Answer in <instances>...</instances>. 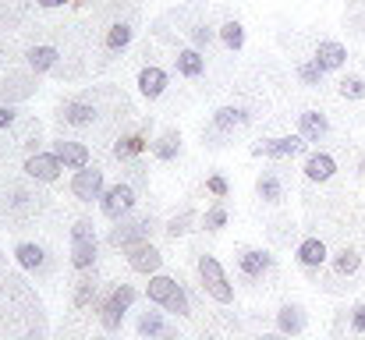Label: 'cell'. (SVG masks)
<instances>
[{"instance_id":"603a6c76","label":"cell","mask_w":365,"mask_h":340,"mask_svg":"<svg viewBox=\"0 0 365 340\" xmlns=\"http://www.w3.org/2000/svg\"><path fill=\"white\" fill-rule=\"evenodd\" d=\"M61 117H64L68 124H75V128H86V124L96 120V107H89V103H64Z\"/></svg>"},{"instance_id":"f1b7e54d","label":"cell","mask_w":365,"mask_h":340,"mask_svg":"<svg viewBox=\"0 0 365 340\" xmlns=\"http://www.w3.org/2000/svg\"><path fill=\"white\" fill-rule=\"evenodd\" d=\"M220 39H224L227 50H242L245 46V25L242 21H227V25L220 29Z\"/></svg>"},{"instance_id":"5bb4252c","label":"cell","mask_w":365,"mask_h":340,"mask_svg":"<svg viewBox=\"0 0 365 340\" xmlns=\"http://www.w3.org/2000/svg\"><path fill=\"white\" fill-rule=\"evenodd\" d=\"M334 174H337V160H334L330 153H312V156L305 160V177H309V181H319V185H323V181H330Z\"/></svg>"},{"instance_id":"484cf974","label":"cell","mask_w":365,"mask_h":340,"mask_svg":"<svg viewBox=\"0 0 365 340\" xmlns=\"http://www.w3.org/2000/svg\"><path fill=\"white\" fill-rule=\"evenodd\" d=\"M14 259H18V266H25V269H39V266H43V248L32 244V241H21V244L14 248Z\"/></svg>"},{"instance_id":"8992f818","label":"cell","mask_w":365,"mask_h":340,"mask_svg":"<svg viewBox=\"0 0 365 340\" xmlns=\"http://www.w3.org/2000/svg\"><path fill=\"white\" fill-rule=\"evenodd\" d=\"M61 160H57V153H36V156H29L25 160V174L29 177H36V181H57L61 177Z\"/></svg>"},{"instance_id":"7c38bea8","label":"cell","mask_w":365,"mask_h":340,"mask_svg":"<svg viewBox=\"0 0 365 340\" xmlns=\"http://www.w3.org/2000/svg\"><path fill=\"white\" fill-rule=\"evenodd\" d=\"M294 255H298V266H302V269L316 273V269L327 262V244H323L319 237H305V241L298 244V252H294Z\"/></svg>"},{"instance_id":"ba28073f","label":"cell","mask_w":365,"mask_h":340,"mask_svg":"<svg viewBox=\"0 0 365 340\" xmlns=\"http://www.w3.org/2000/svg\"><path fill=\"white\" fill-rule=\"evenodd\" d=\"M149 234H153V220H135V224H121V220H118L114 234H110V244L131 248V244H138V241H149Z\"/></svg>"},{"instance_id":"8fae6325","label":"cell","mask_w":365,"mask_h":340,"mask_svg":"<svg viewBox=\"0 0 365 340\" xmlns=\"http://www.w3.org/2000/svg\"><path fill=\"white\" fill-rule=\"evenodd\" d=\"M138 93L145 96V100H160L163 93H167V71L163 68H142L138 71Z\"/></svg>"},{"instance_id":"7402d4cb","label":"cell","mask_w":365,"mask_h":340,"mask_svg":"<svg viewBox=\"0 0 365 340\" xmlns=\"http://www.w3.org/2000/svg\"><path fill=\"white\" fill-rule=\"evenodd\" d=\"M57 57H61V53H57L53 46H32V50H29V68H32L36 75H43V71H50V68L57 64Z\"/></svg>"},{"instance_id":"e0dca14e","label":"cell","mask_w":365,"mask_h":340,"mask_svg":"<svg viewBox=\"0 0 365 340\" xmlns=\"http://www.w3.org/2000/svg\"><path fill=\"white\" fill-rule=\"evenodd\" d=\"M138 334L145 340H174V330H167V323H163V312H142Z\"/></svg>"},{"instance_id":"60d3db41","label":"cell","mask_w":365,"mask_h":340,"mask_svg":"<svg viewBox=\"0 0 365 340\" xmlns=\"http://www.w3.org/2000/svg\"><path fill=\"white\" fill-rule=\"evenodd\" d=\"M43 7H61V4H68V0H39Z\"/></svg>"},{"instance_id":"ab89813d","label":"cell","mask_w":365,"mask_h":340,"mask_svg":"<svg viewBox=\"0 0 365 340\" xmlns=\"http://www.w3.org/2000/svg\"><path fill=\"white\" fill-rule=\"evenodd\" d=\"M259 340H287V334H262Z\"/></svg>"},{"instance_id":"d6a6232c","label":"cell","mask_w":365,"mask_h":340,"mask_svg":"<svg viewBox=\"0 0 365 340\" xmlns=\"http://www.w3.org/2000/svg\"><path fill=\"white\" fill-rule=\"evenodd\" d=\"M202 227H206V230H224V227H227V210H224L220 202H217L213 210H206V217H202Z\"/></svg>"},{"instance_id":"83f0119b","label":"cell","mask_w":365,"mask_h":340,"mask_svg":"<svg viewBox=\"0 0 365 340\" xmlns=\"http://www.w3.org/2000/svg\"><path fill=\"white\" fill-rule=\"evenodd\" d=\"M145 149V135H128V138H121L118 145H114V156L118 160H131V156H138Z\"/></svg>"},{"instance_id":"4dcf8cb0","label":"cell","mask_w":365,"mask_h":340,"mask_svg":"<svg viewBox=\"0 0 365 340\" xmlns=\"http://www.w3.org/2000/svg\"><path fill=\"white\" fill-rule=\"evenodd\" d=\"M337 93H341L344 100H365V82L359 75H344L341 86H337Z\"/></svg>"},{"instance_id":"7a4b0ae2","label":"cell","mask_w":365,"mask_h":340,"mask_svg":"<svg viewBox=\"0 0 365 340\" xmlns=\"http://www.w3.org/2000/svg\"><path fill=\"white\" fill-rule=\"evenodd\" d=\"M100 210L107 220H124L135 210V188L131 185H114L100 195Z\"/></svg>"},{"instance_id":"ffe728a7","label":"cell","mask_w":365,"mask_h":340,"mask_svg":"<svg viewBox=\"0 0 365 340\" xmlns=\"http://www.w3.org/2000/svg\"><path fill=\"white\" fill-rule=\"evenodd\" d=\"M178 71L185 75V78H199L202 71H206V57L199 53V50H178Z\"/></svg>"},{"instance_id":"cb8c5ba5","label":"cell","mask_w":365,"mask_h":340,"mask_svg":"<svg viewBox=\"0 0 365 340\" xmlns=\"http://www.w3.org/2000/svg\"><path fill=\"white\" fill-rule=\"evenodd\" d=\"M213 124H217L220 131H235V128L248 124V113H245L242 107H220V110L213 113Z\"/></svg>"},{"instance_id":"30bf717a","label":"cell","mask_w":365,"mask_h":340,"mask_svg":"<svg viewBox=\"0 0 365 340\" xmlns=\"http://www.w3.org/2000/svg\"><path fill=\"white\" fill-rule=\"evenodd\" d=\"M323 71H337V68H344V61H348V50H344V43H337V39H323L319 46H316V57H312Z\"/></svg>"},{"instance_id":"8d00e7d4","label":"cell","mask_w":365,"mask_h":340,"mask_svg":"<svg viewBox=\"0 0 365 340\" xmlns=\"http://www.w3.org/2000/svg\"><path fill=\"white\" fill-rule=\"evenodd\" d=\"M351 330H355V334H365V302H359V305L351 309Z\"/></svg>"},{"instance_id":"2e32d148","label":"cell","mask_w":365,"mask_h":340,"mask_svg":"<svg viewBox=\"0 0 365 340\" xmlns=\"http://www.w3.org/2000/svg\"><path fill=\"white\" fill-rule=\"evenodd\" d=\"M93 262H96V234L71 237V266L75 269H93Z\"/></svg>"},{"instance_id":"6da1fadb","label":"cell","mask_w":365,"mask_h":340,"mask_svg":"<svg viewBox=\"0 0 365 340\" xmlns=\"http://www.w3.org/2000/svg\"><path fill=\"white\" fill-rule=\"evenodd\" d=\"M199 280H202V287H206V294L213 302H220V305H231L235 302V284H231V277L224 273V266L213 255H202L199 259Z\"/></svg>"},{"instance_id":"1f68e13d","label":"cell","mask_w":365,"mask_h":340,"mask_svg":"<svg viewBox=\"0 0 365 340\" xmlns=\"http://www.w3.org/2000/svg\"><path fill=\"white\" fill-rule=\"evenodd\" d=\"M323 75H327V71H323L316 61H305V64H298V78H302L305 86H319V82H323Z\"/></svg>"},{"instance_id":"ac0fdd59","label":"cell","mask_w":365,"mask_h":340,"mask_svg":"<svg viewBox=\"0 0 365 340\" xmlns=\"http://www.w3.org/2000/svg\"><path fill=\"white\" fill-rule=\"evenodd\" d=\"M178 153H181V131H163L156 142H153V156L156 160H163V163H170V160H178Z\"/></svg>"},{"instance_id":"7bdbcfd3","label":"cell","mask_w":365,"mask_h":340,"mask_svg":"<svg viewBox=\"0 0 365 340\" xmlns=\"http://www.w3.org/2000/svg\"><path fill=\"white\" fill-rule=\"evenodd\" d=\"M202 340H213V337H202Z\"/></svg>"},{"instance_id":"d590c367","label":"cell","mask_w":365,"mask_h":340,"mask_svg":"<svg viewBox=\"0 0 365 340\" xmlns=\"http://www.w3.org/2000/svg\"><path fill=\"white\" fill-rule=\"evenodd\" d=\"M93 294H96V284L82 280V284H78V291H75V305H78V309H82V305H89V302H93Z\"/></svg>"},{"instance_id":"9c48e42d","label":"cell","mask_w":365,"mask_h":340,"mask_svg":"<svg viewBox=\"0 0 365 340\" xmlns=\"http://www.w3.org/2000/svg\"><path fill=\"white\" fill-rule=\"evenodd\" d=\"M298 135H302L305 142H323V138L330 135V120H327V113L305 110L302 117H298Z\"/></svg>"},{"instance_id":"277c9868","label":"cell","mask_w":365,"mask_h":340,"mask_svg":"<svg viewBox=\"0 0 365 340\" xmlns=\"http://www.w3.org/2000/svg\"><path fill=\"white\" fill-rule=\"evenodd\" d=\"M107 192V185H103V170L100 167H82V170H75V177H71V195L78 199V202H93V199H100Z\"/></svg>"},{"instance_id":"4fadbf2b","label":"cell","mask_w":365,"mask_h":340,"mask_svg":"<svg viewBox=\"0 0 365 340\" xmlns=\"http://www.w3.org/2000/svg\"><path fill=\"white\" fill-rule=\"evenodd\" d=\"M53 153H57V160H61L68 170H82V167H89V149H86L82 142H57Z\"/></svg>"},{"instance_id":"52a82bcc","label":"cell","mask_w":365,"mask_h":340,"mask_svg":"<svg viewBox=\"0 0 365 340\" xmlns=\"http://www.w3.org/2000/svg\"><path fill=\"white\" fill-rule=\"evenodd\" d=\"M238 269H242L248 280H259L262 273L273 269V255L266 248H242L238 252Z\"/></svg>"},{"instance_id":"4316f807","label":"cell","mask_w":365,"mask_h":340,"mask_svg":"<svg viewBox=\"0 0 365 340\" xmlns=\"http://www.w3.org/2000/svg\"><path fill=\"white\" fill-rule=\"evenodd\" d=\"M163 312H174V316H192V302H188V294H185V287L178 284L174 291H170V298L163 302Z\"/></svg>"},{"instance_id":"3957f363","label":"cell","mask_w":365,"mask_h":340,"mask_svg":"<svg viewBox=\"0 0 365 340\" xmlns=\"http://www.w3.org/2000/svg\"><path fill=\"white\" fill-rule=\"evenodd\" d=\"M309 149V142L302 135H284V138H269L252 145V156H269V160H287V156H302Z\"/></svg>"},{"instance_id":"f35d334b","label":"cell","mask_w":365,"mask_h":340,"mask_svg":"<svg viewBox=\"0 0 365 340\" xmlns=\"http://www.w3.org/2000/svg\"><path fill=\"white\" fill-rule=\"evenodd\" d=\"M14 124V107H0V128H11Z\"/></svg>"},{"instance_id":"5b68a950","label":"cell","mask_w":365,"mask_h":340,"mask_svg":"<svg viewBox=\"0 0 365 340\" xmlns=\"http://www.w3.org/2000/svg\"><path fill=\"white\" fill-rule=\"evenodd\" d=\"M128 266L135 269V273H160V266H163V255H160V248L156 244H149V241H138V244H131L128 248Z\"/></svg>"},{"instance_id":"44dd1931","label":"cell","mask_w":365,"mask_h":340,"mask_svg":"<svg viewBox=\"0 0 365 340\" xmlns=\"http://www.w3.org/2000/svg\"><path fill=\"white\" fill-rule=\"evenodd\" d=\"M255 192H259V199H262V202H280V199H284V185H280V177H277L273 170L259 174Z\"/></svg>"},{"instance_id":"f546056e","label":"cell","mask_w":365,"mask_h":340,"mask_svg":"<svg viewBox=\"0 0 365 340\" xmlns=\"http://www.w3.org/2000/svg\"><path fill=\"white\" fill-rule=\"evenodd\" d=\"M128 43H131V25H128V21L110 25V32H107V50H124Z\"/></svg>"},{"instance_id":"e575fe53","label":"cell","mask_w":365,"mask_h":340,"mask_svg":"<svg viewBox=\"0 0 365 340\" xmlns=\"http://www.w3.org/2000/svg\"><path fill=\"white\" fill-rule=\"evenodd\" d=\"M206 188L217 195V199H227V192H231V185L220 177V174H213V177H206Z\"/></svg>"},{"instance_id":"d6986e66","label":"cell","mask_w":365,"mask_h":340,"mask_svg":"<svg viewBox=\"0 0 365 340\" xmlns=\"http://www.w3.org/2000/svg\"><path fill=\"white\" fill-rule=\"evenodd\" d=\"M174 287H178V280H174V277H167V273H153V277H149L145 294H149V302H153V305H160V309H163V302L170 298V291H174Z\"/></svg>"},{"instance_id":"74e56055","label":"cell","mask_w":365,"mask_h":340,"mask_svg":"<svg viewBox=\"0 0 365 340\" xmlns=\"http://www.w3.org/2000/svg\"><path fill=\"white\" fill-rule=\"evenodd\" d=\"M192 39H195V46H210V43H213V29H210V25H195Z\"/></svg>"},{"instance_id":"b9f144b4","label":"cell","mask_w":365,"mask_h":340,"mask_svg":"<svg viewBox=\"0 0 365 340\" xmlns=\"http://www.w3.org/2000/svg\"><path fill=\"white\" fill-rule=\"evenodd\" d=\"M359 174H365V160H362V163H359Z\"/></svg>"},{"instance_id":"d4e9b609","label":"cell","mask_w":365,"mask_h":340,"mask_svg":"<svg viewBox=\"0 0 365 340\" xmlns=\"http://www.w3.org/2000/svg\"><path fill=\"white\" fill-rule=\"evenodd\" d=\"M359 266H362V255H359L355 248H344V252L334 255V273H337V277H355Z\"/></svg>"},{"instance_id":"9a60e30c","label":"cell","mask_w":365,"mask_h":340,"mask_svg":"<svg viewBox=\"0 0 365 340\" xmlns=\"http://www.w3.org/2000/svg\"><path fill=\"white\" fill-rule=\"evenodd\" d=\"M277 326H280V334H287V337L305 334V326H309L305 309H302V305H284V309L277 312Z\"/></svg>"},{"instance_id":"836d02e7","label":"cell","mask_w":365,"mask_h":340,"mask_svg":"<svg viewBox=\"0 0 365 340\" xmlns=\"http://www.w3.org/2000/svg\"><path fill=\"white\" fill-rule=\"evenodd\" d=\"M192 220H195L192 213H181V217H174V220L167 224V234H170V237H181V234L188 230V224H192Z\"/></svg>"}]
</instances>
